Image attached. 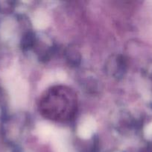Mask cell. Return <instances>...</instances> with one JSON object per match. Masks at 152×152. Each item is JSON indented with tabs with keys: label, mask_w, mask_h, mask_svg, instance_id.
<instances>
[{
	"label": "cell",
	"mask_w": 152,
	"mask_h": 152,
	"mask_svg": "<svg viewBox=\"0 0 152 152\" xmlns=\"http://www.w3.org/2000/svg\"><path fill=\"white\" fill-rule=\"evenodd\" d=\"M111 63L116 65L115 67H111V68H110V71H112V74L116 77L122 75L126 68V62L125 59L122 56H117L115 59H112Z\"/></svg>",
	"instance_id": "7a4b0ae2"
},
{
	"label": "cell",
	"mask_w": 152,
	"mask_h": 152,
	"mask_svg": "<svg viewBox=\"0 0 152 152\" xmlns=\"http://www.w3.org/2000/svg\"><path fill=\"white\" fill-rule=\"evenodd\" d=\"M34 35L31 33H28L24 37L23 39L22 40V46L23 48L28 49L31 48L34 45Z\"/></svg>",
	"instance_id": "3957f363"
},
{
	"label": "cell",
	"mask_w": 152,
	"mask_h": 152,
	"mask_svg": "<svg viewBox=\"0 0 152 152\" xmlns=\"http://www.w3.org/2000/svg\"><path fill=\"white\" fill-rule=\"evenodd\" d=\"M39 111L48 120L59 123L70 121L77 111V94L67 86H52L42 94Z\"/></svg>",
	"instance_id": "6da1fadb"
}]
</instances>
